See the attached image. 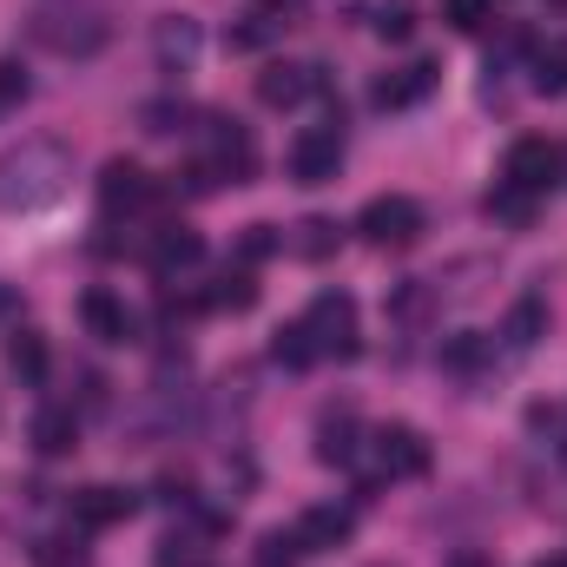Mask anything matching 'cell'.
Wrapping results in <instances>:
<instances>
[{
  "mask_svg": "<svg viewBox=\"0 0 567 567\" xmlns=\"http://www.w3.org/2000/svg\"><path fill=\"white\" fill-rule=\"evenodd\" d=\"M343 172V113H323L290 140V178L297 185H330Z\"/></svg>",
  "mask_w": 567,
  "mask_h": 567,
  "instance_id": "5b68a950",
  "label": "cell"
},
{
  "mask_svg": "<svg viewBox=\"0 0 567 567\" xmlns=\"http://www.w3.org/2000/svg\"><path fill=\"white\" fill-rule=\"evenodd\" d=\"M152 198H158V185L145 178L140 158H106V165H100V212H106V218H120V212H145Z\"/></svg>",
  "mask_w": 567,
  "mask_h": 567,
  "instance_id": "52a82bcc",
  "label": "cell"
},
{
  "mask_svg": "<svg viewBox=\"0 0 567 567\" xmlns=\"http://www.w3.org/2000/svg\"><path fill=\"white\" fill-rule=\"evenodd\" d=\"M502 185H515V192H528V198H542L548 185H561V145L555 140H515L508 145V158H502Z\"/></svg>",
  "mask_w": 567,
  "mask_h": 567,
  "instance_id": "8992f818",
  "label": "cell"
},
{
  "mask_svg": "<svg viewBox=\"0 0 567 567\" xmlns=\"http://www.w3.org/2000/svg\"><path fill=\"white\" fill-rule=\"evenodd\" d=\"M449 567H488V561H482V555H455Z\"/></svg>",
  "mask_w": 567,
  "mask_h": 567,
  "instance_id": "d590c367",
  "label": "cell"
},
{
  "mask_svg": "<svg viewBox=\"0 0 567 567\" xmlns=\"http://www.w3.org/2000/svg\"><path fill=\"white\" fill-rule=\"evenodd\" d=\"M7 370L20 383H47V337L40 330H13L7 337Z\"/></svg>",
  "mask_w": 567,
  "mask_h": 567,
  "instance_id": "ac0fdd59",
  "label": "cell"
},
{
  "mask_svg": "<svg viewBox=\"0 0 567 567\" xmlns=\"http://www.w3.org/2000/svg\"><path fill=\"white\" fill-rule=\"evenodd\" d=\"M350 435H357V416H350V410H343V416H323V423H317V455L343 468V462L357 455V442H350Z\"/></svg>",
  "mask_w": 567,
  "mask_h": 567,
  "instance_id": "cb8c5ba5",
  "label": "cell"
},
{
  "mask_svg": "<svg viewBox=\"0 0 567 567\" xmlns=\"http://www.w3.org/2000/svg\"><path fill=\"white\" fill-rule=\"evenodd\" d=\"M212 126V172L225 178V185H245L251 172H258V145L251 133L238 126V120H205Z\"/></svg>",
  "mask_w": 567,
  "mask_h": 567,
  "instance_id": "4fadbf2b",
  "label": "cell"
},
{
  "mask_svg": "<svg viewBox=\"0 0 567 567\" xmlns=\"http://www.w3.org/2000/svg\"><path fill=\"white\" fill-rule=\"evenodd\" d=\"M73 152L60 140H20L0 152V212H40L66 192Z\"/></svg>",
  "mask_w": 567,
  "mask_h": 567,
  "instance_id": "6da1fadb",
  "label": "cell"
},
{
  "mask_svg": "<svg viewBox=\"0 0 567 567\" xmlns=\"http://www.w3.org/2000/svg\"><path fill=\"white\" fill-rule=\"evenodd\" d=\"M158 567H198V548L172 535V542H158Z\"/></svg>",
  "mask_w": 567,
  "mask_h": 567,
  "instance_id": "e575fe53",
  "label": "cell"
},
{
  "mask_svg": "<svg viewBox=\"0 0 567 567\" xmlns=\"http://www.w3.org/2000/svg\"><path fill=\"white\" fill-rule=\"evenodd\" d=\"M370 442H377V468H383L390 482H416V475H429V442H423V429L383 423Z\"/></svg>",
  "mask_w": 567,
  "mask_h": 567,
  "instance_id": "ba28073f",
  "label": "cell"
},
{
  "mask_svg": "<svg viewBox=\"0 0 567 567\" xmlns=\"http://www.w3.org/2000/svg\"><path fill=\"white\" fill-rule=\"evenodd\" d=\"M271 363H284V370H310V363H317V343H310L303 317H297V323H284L278 337H271Z\"/></svg>",
  "mask_w": 567,
  "mask_h": 567,
  "instance_id": "44dd1931",
  "label": "cell"
},
{
  "mask_svg": "<svg viewBox=\"0 0 567 567\" xmlns=\"http://www.w3.org/2000/svg\"><path fill=\"white\" fill-rule=\"evenodd\" d=\"M535 93H548V100L567 93V40H548V47L535 53Z\"/></svg>",
  "mask_w": 567,
  "mask_h": 567,
  "instance_id": "484cf974",
  "label": "cell"
},
{
  "mask_svg": "<svg viewBox=\"0 0 567 567\" xmlns=\"http://www.w3.org/2000/svg\"><path fill=\"white\" fill-rule=\"evenodd\" d=\"M80 323H86V337H100V343H133V337H140L133 303H126L120 290H106V284H93V290L80 297Z\"/></svg>",
  "mask_w": 567,
  "mask_h": 567,
  "instance_id": "9c48e42d",
  "label": "cell"
},
{
  "mask_svg": "<svg viewBox=\"0 0 567 567\" xmlns=\"http://www.w3.org/2000/svg\"><path fill=\"white\" fill-rule=\"evenodd\" d=\"M278 251H284L278 225H251V231L238 238V265H265V258H278Z\"/></svg>",
  "mask_w": 567,
  "mask_h": 567,
  "instance_id": "f546056e",
  "label": "cell"
},
{
  "mask_svg": "<svg viewBox=\"0 0 567 567\" xmlns=\"http://www.w3.org/2000/svg\"><path fill=\"white\" fill-rule=\"evenodd\" d=\"M370 27H377V40H396L403 47L416 33V0H377V20Z\"/></svg>",
  "mask_w": 567,
  "mask_h": 567,
  "instance_id": "83f0119b",
  "label": "cell"
},
{
  "mask_svg": "<svg viewBox=\"0 0 567 567\" xmlns=\"http://www.w3.org/2000/svg\"><path fill=\"white\" fill-rule=\"evenodd\" d=\"M251 303H258V278H251V265L225 271V278L205 290V310H231V317H238V310H251Z\"/></svg>",
  "mask_w": 567,
  "mask_h": 567,
  "instance_id": "d6986e66",
  "label": "cell"
},
{
  "mask_svg": "<svg viewBox=\"0 0 567 567\" xmlns=\"http://www.w3.org/2000/svg\"><path fill=\"white\" fill-rule=\"evenodd\" d=\"M488 13H495V0H442V20H449L455 33H475V27H488Z\"/></svg>",
  "mask_w": 567,
  "mask_h": 567,
  "instance_id": "1f68e13d",
  "label": "cell"
},
{
  "mask_svg": "<svg viewBox=\"0 0 567 567\" xmlns=\"http://www.w3.org/2000/svg\"><path fill=\"white\" fill-rule=\"evenodd\" d=\"M423 205L416 198H403V192H383V198H370L363 212H357V231H363V245H377V251H410L416 238H423Z\"/></svg>",
  "mask_w": 567,
  "mask_h": 567,
  "instance_id": "277c9868",
  "label": "cell"
},
{
  "mask_svg": "<svg viewBox=\"0 0 567 567\" xmlns=\"http://www.w3.org/2000/svg\"><path fill=\"white\" fill-rule=\"evenodd\" d=\"M548 567H567V561H548Z\"/></svg>",
  "mask_w": 567,
  "mask_h": 567,
  "instance_id": "8d00e7d4",
  "label": "cell"
},
{
  "mask_svg": "<svg viewBox=\"0 0 567 567\" xmlns=\"http://www.w3.org/2000/svg\"><path fill=\"white\" fill-rule=\"evenodd\" d=\"M542 330H548V303H542V297H522L502 337H508V350H535V337H542Z\"/></svg>",
  "mask_w": 567,
  "mask_h": 567,
  "instance_id": "603a6c76",
  "label": "cell"
},
{
  "mask_svg": "<svg viewBox=\"0 0 567 567\" xmlns=\"http://www.w3.org/2000/svg\"><path fill=\"white\" fill-rule=\"evenodd\" d=\"M133 508H140V495H133V488H113V482L73 488V502H66V515H73L80 528H120V522H133Z\"/></svg>",
  "mask_w": 567,
  "mask_h": 567,
  "instance_id": "30bf717a",
  "label": "cell"
},
{
  "mask_svg": "<svg viewBox=\"0 0 567 567\" xmlns=\"http://www.w3.org/2000/svg\"><path fill=\"white\" fill-rule=\"evenodd\" d=\"M297 535H303V548L310 555H323V548H343L350 535H357V508H337V502H317L303 522H297Z\"/></svg>",
  "mask_w": 567,
  "mask_h": 567,
  "instance_id": "2e32d148",
  "label": "cell"
},
{
  "mask_svg": "<svg viewBox=\"0 0 567 567\" xmlns=\"http://www.w3.org/2000/svg\"><path fill=\"white\" fill-rule=\"evenodd\" d=\"M310 93H323V66H297V60H271L265 73H258V100L284 113V106H303Z\"/></svg>",
  "mask_w": 567,
  "mask_h": 567,
  "instance_id": "8fae6325",
  "label": "cell"
},
{
  "mask_svg": "<svg viewBox=\"0 0 567 567\" xmlns=\"http://www.w3.org/2000/svg\"><path fill=\"white\" fill-rule=\"evenodd\" d=\"M33 449L40 455H73L80 449V416L73 410H40L33 416Z\"/></svg>",
  "mask_w": 567,
  "mask_h": 567,
  "instance_id": "e0dca14e",
  "label": "cell"
},
{
  "mask_svg": "<svg viewBox=\"0 0 567 567\" xmlns=\"http://www.w3.org/2000/svg\"><path fill=\"white\" fill-rule=\"evenodd\" d=\"M290 251L310 258V265H323V258L337 251V218H303V225L290 231Z\"/></svg>",
  "mask_w": 567,
  "mask_h": 567,
  "instance_id": "7402d4cb",
  "label": "cell"
},
{
  "mask_svg": "<svg viewBox=\"0 0 567 567\" xmlns=\"http://www.w3.org/2000/svg\"><path fill=\"white\" fill-rule=\"evenodd\" d=\"M198 47H205V33H198L192 13H158V27H152V53H158L165 73H192V66H198Z\"/></svg>",
  "mask_w": 567,
  "mask_h": 567,
  "instance_id": "7c38bea8",
  "label": "cell"
},
{
  "mask_svg": "<svg viewBox=\"0 0 567 567\" xmlns=\"http://www.w3.org/2000/svg\"><path fill=\"white\" fill-rule=\"evenodd\" d=\"M27 100H33V80H27V66H20V60H0V126H7V120L27 106Z\"/></svg>",
  "mask_w": 567,
  "mask_h": 567,
  "instance_id": "f1b7e54d",
  "label": "cell"
},
{
  "mask_svg": "<svg viewBox=\"0 0 567 567\" xmlns=\"http://www.w3.org/2000/svg\"><path fill=\"white\" fill-rule=\"evenodd\" d=\"M278 33H284L278 13H245L238 27H225V47H231V53H265Z\"/></svg>",
  "mask_w": 567,
  "mask_h": 567,
  "instance_id": "ffe728a7",
  "label": "cell"
},
{
  "mask_svg": "<svg viewBox=\"0 0 567 567\" xmlns=\"http://www.w3.org/2000/svg\"><path fill=\"white\" fill-rule=\"evenodd\" d=\"M303 330H310L317 357H337V363H350V357L363 350V323H357V297H350V290H323V297H310V310H303Z\"/></svg>",
  "mask_w": 567,
  "mask_h": 567,
  "instance_id": "3957f363",
  "label": "cell"
},
{
  "mask_svg": "<svg viewBox=\"0 0 567 567\" xmlns=\"http://www.w3.org/2000/svg\"><path fill=\"white\" fill-rule=\"evenodd\" d=\"M33 33L53 53H100L106 47V13L86 0H40L33 7Z\"/></svg>",
  "mask_w": 567,
  "mask_h": 567,
  "instance_id": "7a4b0ae2",
  "label": "cell"
},
{
  "mask_svg": "<svg viewBox=\"0 0 567 567\" xmlns=\"http://www.w3.org/2000/svg\"><path fill=\"white\" fill-rule=\"evenodd\" d=\"M140 120H145V133H158V140H165V133H178V126H185V106H145Z\"/></svg>",
  "mask_w": 567,
  "mask_h": 567,
  "instance_id": "836d02e7",
  "label": "cell"
},
{
  "mask_svg": "<svg viewBox=\"0 0 567 567\" xmlns=\"http://www.w3.org/2000/svg\"><path fill=\"white\" fill-rule=\"evenodd\" d=\"M33 561H40V567H86V555H80L73 542H40V548H33Z\"/></svg>",
  "mask_w": 567,
  "mask_h": 567,
  "instance_id": "d6a6232c",
  "label": "cell"
},
{
  "mask_svg": "<svg viewBox=\"0 0 567 567\" xmlns=\"http://www.w3.org/2000/svg\"><path fill=\"white\" fill-rule=\"evenodd\" d=\"M303 555H310V548H303L297 528H271V535H258V567H297Z\"/></svg>",
  "mask_w": 567,
  "mask_h": 567,
  "instance_id": "4316f807",
  "label": "cell"
},
{
  "mask_svg": "<svg viewBox=\"0 0 567 567\" xmlns=\"http://www.w3.org/2000/svg\"><path fill=\"white\" fill-rule=\"evenodd\" d=\"M198 258H205V238H198L192 225H158L152 245H145V265H152L158 278H178V271H192Z\"/></svg>",
  "mask_w": 567,
  "mask_h": 567,
  "instance_id": "5bb4252c",
  "label": "cell"
},
{
  "mask_svg": "<svg viewBox=\"0 0 567 567\" xmlns=\"http://www.w3.org/2000/svg\"><path fill=\"white\" fill-rule=\"evenodd\" d=\"M482 363H488V337H482V330H462V337L442 343V370L468 377V370H482Z\"/></svg>",
  "mask_w": 567,
  "mask_h": 567,
  "instance_id": "d4e9b609",
  "label": "cell"
},
{
  "mask_svg": "<svg viewBox=\"0 0 567 567\" xmlns=\"http://www.w3.org/2000/svg\"><path fill=\"white\" fill-rule=\"evenodd\" d=\"M528 212H535V198H528V192H515V185H495V192H488V218H502V225H522Z\"/></svg>",
  "mask_w": 567,
  "mask_h": 567,
  "instance_id": "4dcf8cb0",
  "label": "cell"
},
{
  "mask_svg": "<svg viewBox=\"0 0 567 567\" xmlns=\"http://www.w3.org/2000/svg\"><path fill=\"white\" fill-rule=\"evenodd\" d=\"M429 93H435V66H429V60H410V66L383 73L370 100H377L383 113H403V106H416V100H429Z\"/></svg>",
  "mask_w": 567,
  "mask_h": 567,
  "instance_id": "9a60e30c",
  "label": "cell"
}]
</instances>
